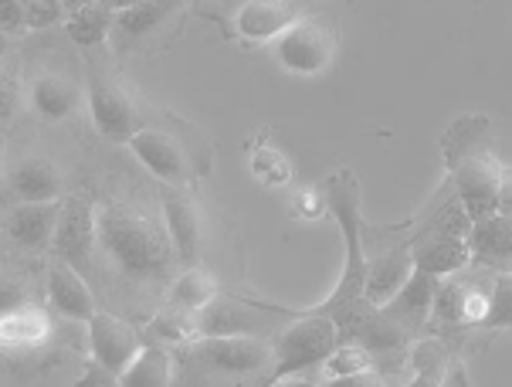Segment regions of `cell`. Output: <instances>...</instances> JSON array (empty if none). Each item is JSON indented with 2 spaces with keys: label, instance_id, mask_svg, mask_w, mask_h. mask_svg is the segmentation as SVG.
Returning <instances> with one entry per match:
<instances>
[{
  "label": "cell",
  "instance_id": "obj_33",
  "mask_svg": "<svg viewBox=\"0 0 512 387\" xmlns=\"http://www.w3.org/2000/svg\"><path fill=\"white\" fill-rule=\"evenodd\" d=\"M24 28V4L17 0H0V34H11Z\"/></svg>",
  "mask_w": 512,
  "mask_h": 387
},
{
  "label": "cell",
  "instance_id": "obj_26",
  "mask_svg": "<svg viewBox=\"0 0 512 387\" xmlns=\"http://www.w3.org/2000/svg\"><path fill=\"white\" fill-rule=\"evenodd\" d=\"M150 333H156V337H163L170 343H194L197 340V316L170 306V309H163L160 316H153Z\"/></svg>",
  "mask_w": 512,
  "mask_h": 387
},
{
  "label": "cell",
  "instance_id": "obj_35",
  "mask_svg": "<svg viewBox=\"0 0 512 387\" xmlns=\"http://www.w3.org/2000/svg\"><path fill=\"white\" fill-rule=\"evenodd\" d=\"M306 218H316V214H323V208H326V201L323 197H316V191H302L299 194V204H295Z\"/></svg>",
  "mask_w": 512,
  "mask_h": 387
},
{
  "label": "cell",
  "instance_id": "obj_24",
  "mask_svg": "<svg viewBox=\"0 0 512 387\" xmlns=\"http://www.w3.org/2000/svg\"><path fill=\"white\" fill-rule=\"evenodd\" d=\"M173 4H129L119 14H112V28H116L119 38L136 41L143 34H150L156 24H163L170 17Z\"/></svg>",
  "mask_w": 512,
  "mask_h": 387
},
{
  "label": "cell",
  "instance_id": "obj_37",
  "mask_svg": "<svg viewBox=\"0 0 512 387\" xmlns=\"http://www.w3.org/2000/svg\"><path fill=\"white\" fill-rule=\"evenodd\" d=\"M272 387H316L312 381H306V377H285V381L272 384Z\"/></svg>",
  "mask_w": 512,
  "mask_h": 387
},
{
  "label": "cell",
  "instance_id": "obj_20",
  "mask_svg": "<svg viewBox=\"0 0 512 387\" xmlns=\"http://www.w3.org/2000/svg\"><path fill=\"white\" fill-rule=\"evenodd\" d=\"M173 384V357L160 347H143L133 364L116 377V387H170Z\"/></svg>",
  "mask_w": 512,
  "mask_h": 387
},
{
  "label": "cell",
  "instance_id": "obj_13",
  "mask_svg": "<svg viewBox=\"0 0 512 387\" xmlns=\"http://www.w3.org/2000/svg\"><path fill=\"white\" fill-rule=\"evenodd\" d=\"M58 211H62V204H58V201L17 204V208L7 211L4 228H7V235H11L21 248H31V252H38V248L51 245V238H55Z\"/></svg>",
  "mask_w": 512,
  "mask_h": 387
},
{
  "label": "cell",
  "instance_id": "obj_6",
  "mask_svg": "<svg viewBox=\"0 0 512 387\" xmlns=\"http://www.w3.org/2000/svg\"><path fill=\"white\" fill-rule=\"evenodd\" d=\"M336 38L319 17H299L275 38V58L292 75H319L333 62Z\"/></svg>",
  "mask_w": 512,
  "mask_h": 387
},
{
  "label": "cell",
  "instance_id": "obj_25",
  "mask_svg": "<svg viewBox=\"0 0 512 387\" xmlns=\"http://www.w3.org/2000/svg\"><path fill=\"white\" fill-rule=\"evenodd\" d=\"M251 174H255L258 180H262L265 187H282L292 180V167L289 160H285V153L279 150V146L272 143H258L255 150H251Z\"/></svg>",
  "mask_w": 512,
  "mask_h": 387
},
{
  "label": "cell",
  "instance_id": "obj_5",
  "mask_svg": "<svg viewBox=\"0 0 512 387\" xmlns=\"http://www.w3.org/2000/svg\"><path fill=\"white\" fill-rule=\"evenodd\" d=\"M89 347L95 371H89L75 387H92L95 381H116L140 354V333L112 313H95L89 320Z\"/></svg>",
  "mask_w": 512,
  "mask_h": 387
},
{
  "label": "cell",
  "instance_id": "obj_16",
  "mask_svg": "<svg viewBox=\"0 0 512 387\" xmlns=\"http://www.w3.org/2000/svg\"><path fill=\"white\" fill-rule=\"evenodd\" d=\"M435 286H438V279H431V275H424V272H411V279L404 282V289L384 306V316L390 323L401 326L404 333L414 330V326L428 316L431 299H435Z\"/></svg>",
  "mask_w": 512,
  "mask_h": 387
},
{
  "label": "cell",
  "instance_id": "obj_17",
  "mask_svg": "<svg viewBox=\"0 0 512 387\" xmlns=\"http://www.w3.org/2000/svg\"><path fill=\"white\" fill-rule=\"evenodd\" d=\"M468 258L472 255H468V245L462 238L438 235V238L421 242L418 252L411 255V262H414V272H424V275H431V279H438V275H455L458 269H465Z\"/></svg>",
  "mask_w": 512,
  "mask_h": 387
},
{
  "label": "cell",
  "instance_id": "obj_19",
  "mask_svg": "<svg viewBox=\"0 0 512 387\" xmlns=\"http://www.w3.org/2000/svg\"><path fill=\"white\" fill-rule=\"evenodd\" d=\"M31 106L48 123H62L78 109V92L62 75H38L31 82Z\"/></svg>",
  "mask_w": 512,
  "mask_h": 387
},
{
  "label": "cell",
  "instance_id": "obj_2",
  "mask_svg": "<svg viewBox=\"0 0 512 387\" xmlns=\"http://www.w3.org/2000/svg\"><path fill=\"white\" fill-rule=\"evenodd\" d=\"M95 242L106 248L116 269L129 279H160L173 262V248L160 228L143 211L126 204H109L95 211Z\"/></svg>",
  "mask_w": 512,
  "mask_h": 387
},
{
  "label": "cell",
  "instance_id": "obj_1",
  "mask_svg": "<svg viewBox=\"0 0 512 387\" xmlns=\"http://www.w3.org/2000/svg\"><path fill=\"white\" fill-rule=\"evenodd\" d=\"M492 126L482 116H465L445 133V160L455 177V187L462 194V204L472 221H482L489 214L506 208V170L489 150Z\"/></svg>",
  "mask_w": 512,
  "mask_h": 387
},
{
  "label": "cell",
  "instance_id": "obj_30",
  "mask_svg": "<svg viewBox=\"0 0 512 387\" xmlns=\"http://www.w3.org/2000/svg\"><path fill=\"white\" fill-rule=\"evenodd\" d=\"M62 4H48V0H34L24 4V28H48V24L62 21Z\"/></svg>",
  "mask_w": 512,
  "mask_h": 387
},
{
  "label": "cell",
  "instance_id": "obj_27",
  "mask_svg": "<svg viewBox=\"0 0 512 387\" xmlns=\"http://www.w3.org/2000/svg\"><path fill=\"white\" fill-rule=\"evenodd\" d=\"M373 357L357 343H336V350L326 357V371L329 377H350L360 371H370Z\"/></svg>",
  "mask_w": 512,
  "mask_h": 387
},
{
  "label": "cell",
  "instance_id": "obj_31",
  "mask_svg": "<svg viewBox=\"0 0 512 387\" xmlns=\"http://www.w3.org/2000/svg\"><path fill=\"white\" fill-rule=\"evenodd\" d=\"M485 309H489V296L479 289H465L462 296V323H482Z\"/></svg>",
  "mask_w": 512,
  "mask_h": 387
},
{
  "label": "cell",
  "instance_id": "obj_7",
  "mask_svg": "<svg viewBox=\"0 0 512 387\" xmlns=\"http://www.w3.org/2000/svg\"><path fill=\"white\" fill-rule=\"evenodd\" d=\"M129 150L136 153V160L150 170L153 177L167 180L173 187H184L194 177V160L184 150V143L173 133L160 126H140L129 140Z\"/></svg>",
  "mask_w": 512,
  "mask_h": 387
},
{
  "label": "cell",
  "instance_id": "obj_14",
  "mask_svg": "<svg viewBox=\"0 0 512 387\" xmlns=\"http://www.w3.org/2000/svg\"><path fill=\"white\" fill-rule=\"evenodd\" d=\"M48 299L51 306L58 309L68 320H78V323H89L99 309H95V299H92V289L85 286V279L78 275L72 265L65 262H55L48 272Z\"/></svg>",
  "mask_w": 512,
  "mask_h": 387
},
{
  "label": "cell",
  "instance_id": "obj_36",
  "mask_svg": "<svg viewBox=\"0 0 512 387\" xmlns=\"http://www.w3.org/2000/svg\"><path fill=\"white\" fill-rule=\"evenodd\" d=\"M441 387H468L465 367H451V371H445V377H441Z\"/></svg>",
  "mask_w": 512,
  "mask_h": 387
},
{
  "label": "cell",
  "instance_id": "obj_34",
  "mask_svg": "<svg viewBox=\"0 0 512 387\" xmlns=\"http://www.w3.org/2000/svg\"><path fill=\"white\" fill-rule=\"evenodd\" d=\"M326 387H387L384 377L373 374V371H360V374H350V377H329Z\"/></svg>",
  "mask_w": 512,
  "mask_h": 387
},
{
  "label": "cell",
  "instance_id": "obj_29",
  "mask_svg": "<svg viewBox=\"0 0 512 387\" xmlns=\"http://www.w3.org/2000/svg\"><path fill=\"white\" fill-rule=\"evenodd\" d=\"M462 296H465L462 282H445V286H435L431 309H435V316L441 323H462Z\"/></svg>",
  "mask_w": 512,
  "mask_h": 387
},
{
  "label": "cell",
  "instance_id": "obj_9",
  "mask_svg": "<svg viewBox=\"0 0 512 387\" xmlns=\"http://www.w3.org/2000/svg\"><path fill=\"white\" fill-rule=\"evenodd\" d=\"M51 248H55L58 262L72 265L75 272L89 265V255L95 248V208L89 197H68L62 204Z\"/></svg>",
  "mask_w": 512,
  "mask_h": 387
},
{
  "label": "cell",
  "instance_id": "obj_15",
  "mask_svg": "<svg viewBox=\"0 0 512 387\" xmlns=\"http://www.w3.org/2000/svg\"><path fill=\"white\" fill-rule=\"evenodd\" d=\"M11 191L21 197V204H45L58 201L62 174L48 157H24L11 170Z\"/></svg>",
  "mask_w": 512,
  "mask_h": 387
},
{
  "label": "cell",
  "instance_id": "obj_8",
  "mask_svg": "<svg viewBox=\"0 0 512 387\" xmlns=\"http://www.w3.org/2000/svg\"><path fill=\"white\" fill-rule=\"evenodd\" d=\"M89 113L92 123L102 136L119 143H129L133 133L140 129V113H136V102L126 96V89L109 75L95 72L89 75Z\"/></svg>",
  "mask_w": 512,
  "mask_h": 387
},
{
  "label": "cell",
  "instance_id": "obj_18",
  "mask_svg": "<svg viewBox=\"0 0 512 387\" xmlns=\"http://www.w3.org/2000/svg\"><path fill=\"white\" fill-rule=\"evenodd\" d=\"M468 255L489 265H506L512 252V228L506 214H489L482 221H472V235H468Z\"/></svg>",
  "mask_w": 512,
  "mask_h": 387
},
{
  "label": "cell",
  "instance_id": "obj_10",
  "mask_svg": "<svg viewBox=\"0 0 512 387\" xmlns=\"http://www.w3.org/2000/svg\"><path fill=\"white\" fill-rule=\"evenodd\" d=\"M163 228H167V242L173 248V258H180L184 265H194L201 255V211L187 194L170 191L163 197Z\"/></svg>",
  "mask_w": 512,
  "mask_h": 387
},
{
  "label": "cell",
  "instance_id": "obj_12",
  "mask_svg": "<svg viewBox=\"0 0 512 387\" xmlns=\"http://www.w3.org/2000/svg\"><path fill=\"white\" fill-rule=\"evenodd\" d=\"M302 17L299 4L289 0H248L238 11V34L248 41H275Z\"/></svg>",
  "mask_w": 512,
  "mask_h": 387
},
{
  "label": "cell",
  "instance_id": "obj_11",
  "mask_svg": "<svg viewBox=\"0 0 512 387\" xmlns=\"http://www.w3.org/2000/svg\"><path fill=\"white\" fill-rule=\"evenodd\" d=\"M414 272V262L411 255L394 248V252H384L380 258L363 265V286H360V296L367 306H387L397 292L404 289V282L411 279Z\"/></svg>",
  "mask_w": 512,
  "mask_h": 387
},
{
  "label": "cell",
  "instance_id": "obj_32",
  "mask_svg": "<svg viewBox=\"0 0 512 387\" xmlns=\"http://www.w3.org/2000/svg\"><path fill=\"white\" fill-rule=\"evenodd\" d=\"M24 309V286L17 279H0V316Z\"/></svg>",
  "mask_w": 512,
  "mask_h": 387
},
{
  "label": "cell",
  "instance_id": "obj_3",
  "mask_svg": "<svg viewBox=\"0 0 512 387\" xmlns=\"http://www.w3.org/2000/svg\"><path fill=\"white\" fill-rule=\"evenodd\" d=\"M336 343H340V330H336V323L329 316L323 313L299 316V320L285 326L279 337H275L272 367H268V374L262 377L258 387H272L285 381V377H299L309 367L326 364V357L336 350Z\"/></svg>",
  "mask_w": 512,
  "mask_h": 387
},
{
  "label": "cell",
  "instance_id": "obj_4",
  "mask_svg": "<svg viewBox=\"0 0 512 387\" xmlns=\"http://www.w3.org/2000/svg\"><path fill=\"white\" fill-rule=\"evenodd\" d=\"M187 360L194 371L224 374V377H255L272 367V343L262 337H197L187 347Z\"/></svg>",
  "mask_w": 512,
  "mask_h": 387
},
{
  "label": "cell",
  "instance_id": "obj_21",
  "mask_svg": "<svg viewBox=\"0 0 512 387\" xmlns=\"http://www.w3.org/2000/svg\"><path fill=\"white\" fill-rule=\"evenodd\" d=\"M218 299V282L211 279L204 269L190 265L173 279L170 286V306L184 309V313H201L204 306H211Z\"/></svg>",
  "mask_w": 512,
  "mask_h": 387
},
{
  "label": "cell",
  "instance_id": "obj_22",
  "mask_svg": "<svg viewBox=\"0 0 512 387\" xmlns=\"http://www.w3.org/2000/svg\"><path fill=\"white\" fill-rule=\"evenodd\" d=\"M48 337L45 309H14L0 316V347H34Z\"/></svg>",
  "mask_w": 512,
  "mask_h": 387
},
{
  "label": "cell",
  "instance_id": "obj_23",
  "mask_svg": "<svg viewBox=\"0 0 512 387\" xmlns=\"http://www.w3.org/2000/svg\"><path fill=\"white\" fill-rule=\"evenodd\" d=\"M109 24H112V11H109V7H102V4H82V7H75V11L65 17L68 38H72L75 45H82V48L99 45V41L106 38Z\"/></svg>",
  "mask_w": 512,
  "mask_h": 387
},
{
  "label": "cell",
  "instance_id": "obj_28",
  "mask_svg": "<svg viewBox=\"0 0 512 387\" xmlns=\"http://www.w3.org/2000/svg\"><path fill=\"white\" fill-rule=\"evenodd\" d=\"M482 326H489V330H496V326L509 330L512 326V282H509L506 272L496 279V289H492V299H489V309H485Z\"/></svg>",
  "mask_w": 512,
  "mask_h": 387
}]
</instances>
